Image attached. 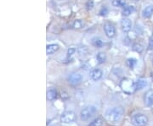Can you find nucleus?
I'll return each instance as SVG.
<instances>
[{
  "label": "nucleus",
  "mask_w": 153,
  "mask_h": 126,
  "mask_svg": "<svg viewBox=\"0 0 153 126\" xmlns=\"http://www.w3.org/2000/svg\"><path fill=\"white\" fill-rule=\"evenodd\" d=\"M153 15V6H147L142 11V15L145 18H150Z\"/></svg>",
  "instance_id": "f8f14e48"
},
{
  "label": "nucleus",
  "mask_w": 153,
  "mask_h": 126,
  "mask_svg": "<svg viewBox=\"0 0 153 126\" xmlns=\"http://www.w3.org/2000/svg\"><path fill=\"white\" fill-rule=\"evenodd\" d=\"M95 113L96 108L94 106H88L86 108H83L81 111V113H80L81 119L83 121H86V120L89 119L90 118H92Z\"/></svg>",
  "instance_id": "20e7f679"
},
{
  "label": "nucleus",
  "mask_w": 153,
  "mask_h": 126,
  "mask_svg": "<svg viewBox=\"0 0 153 126\" xmlns=\"http://www.w3.org/2000/svg\"><path fill=\"white\" fill-rule=\"evenodd\" d=\"M104 30L106 32V35L109 38H112L116 34V30H115L114 25L111 23H106L104 25Z\"/></svg>",
  "instance_id": "0eeeda50"
},
{
  "label": "nucleus",
  "mask_w": 153,
  "mask_h": 126,
  "mask_svg": "<svg viewBox=\"0 0 153 126\" xmlns=\"http://www.w3.org/2000/svg\"><path fill=\"white\" fill-rule=\"evenodd\" d=\"M107 13H108V9H107V8H106V7H104V8H102L100 10V15H101V16H105V15H107Z\"/></svg>",
  "instance_id": "b1692460"
},
{
  "label": "nucleus",
  "mask_w": 153,
  "mask_h": 126,
  "mask_svg": "<svg viewBox=\"0 0 153 126\" xmlns=\"http://www.w3.org/2000/svg\"><path fill=\"white\" fill-rule=\"evenodd\" d=\"M134 1H139V0H134Z\"/></svg>",
  "instance_id": "c85d7f7f"
},
{
  "label": "nucleus",
  "mask_w": 153,
  "mask_h": 126,
  "mask_svg": "<svg viewBox=\"0 0 153 126\" xmlns=\"http://www.w3.org/2000/svg\"><path fill=\"white\" fill-rule=\"evenodd\" d=\"M58 50H59V46L57 44H50L46 47V54L48 55L55 54Z\"/></svg>",
  "instance_id": "ddd939ff"
},
{
  "label": "nucleus",
  "mask_w": 153,
  "mask_h": 126,
  "mask_svg": "<svg viewBox=\"0 0 153 126\" xmlns=\"http://www.w3.org/2000/svg\"><path fill=\"white\" fill-rule=\"evenodd\" d=\"M131 122L134 126H146L148 124V118L141 113H137L133 115Z\"/></svg>",
  "instance_id": "7ed1b4c3"
},
{
  "label": "nucleus",
  "mask_w": 153,
  "mask_h": 126,
  "mask_svg": "<svg viewBox=\"0 0 153 126\" xmlns=\"http://www.w3.org/2000/svg\"><path fill=\"white\" fill-rule=\"evenodd\" d=\"M68 82L70 85L73 86H76L78 85H80L83 81V77L80 74H77V73H72L69 76H68V79H67Z\"/></svg>",
  "instance_id": "39448f33"
},
{
  "label": "nucleus",
  "mask_w": 153,
  "mask_h": 126,
  "mask_svg": "<svg viewBox=\"0 0 153 126\" xmlns=\"http://www.w3.org/2000/svg\"><path fill=\"white\" fill-rule=\"evenodd\" d=\"M102 74H103V73L100 69H95L90 72V77L93 80L97 81L102 77Z\"/></svg>",
  "instance_id": "9b49d317"
},
{
  "label": "nucleus",
  "mask_w": 153,
  "mask_h": 126,
  "mask_svg": "<svg viewBox=\"0 0 153 126\" xmlns=\"http://www.w3.org/2000/svg\"><path fill=\"white\" fill-rule=\"evenodd\" d=\"M123 112V108L120 107L110 109L106 113V119L110 123H117L121 119Z\"/></svg>",
  "instance_id": "f257e3e1"
},
{
  "label": "nucleus",
  "mask_w": 153,
  "mask_h": 126,
  "mask_svg": "<svg viewBox=\"0 0 153 126\" xmlns=\"http://www.w3.org/2000/svg\"><path fill=\"white\" fill-rule=\"evenodd\" d=\"M134 11V7L133 5L126 6V7L123 9V16H129V15H130Z\"/></svg>",
  "instance_id": "2eb2a0df"
},
{
  "label": "nucleus",
  "mask_w": 153,
  "mask_h": 126,
  "mask_svg": "<svg viewBox=\"0 0 153 126\" xmlns=\"http://www.w3.org/2000/svg\"><path fill=\"white\" fill-rule=\"evenodd\" d=\"M103 122H104L103 119L101 117H98L97 119H95L94 121H92L89 125L87 126H102Z\"/></svg>",
  "instance_id": "a211bd4d"
},
{
  "label": "nucleus",
  "mask_w": 153,
  "mask_h": 126,
  "mask_svg": "<svg viewBox=\"0 0 153 126\" xmlns=\"http://www.w3.org/2000/svg\"><path fill=\"white\" fill-rule=\"evenodd\" d=\"M133 50L134 52L138 53V54H141L143 52V50H144V47H143L142 44L137 42V43H134L133 45Z\"/></svg>",
  "instance_id": "6ab92c4d"
},
{
  "label": "nucleus",
  "mask_w": 153,
  "mask_h": 126,
  "mask_svg": "<svg viewBox=\"0 0 153 126\" xmlns=\"http://www.w3.org/2000/svg\"><path fill=\"white\" fill-rule=\"evenodd\" d=\"M120 86L122 88V90H123L125 93L127 94H131L134 91H135V85L133 80H129V79H123L120 82Z\"/></svg>",
  "instance_id": "f03ea898"
},
{
  "label": "nucleus",
  "mask_w": 153,
  "mask_h": 126,
  "mask_svg": "<svg viewBox=\"0 0 153 126\" xmlns=\"http://www.w3.org/2000/svg\"><path fill=\"white\" fill-rule=\"evenodd\" d=\"M57 97V90L54 88L47 91V99L49 101H53Z\"/></svg>",
  "instance_id": "4468645a"
},
{
  "label": "nucleus",
  "mask_w": 153,
  "mask_h": 126,
  "mask_svg": "<svg viewBox=\"0 0 153 126\" xmlns=\"http://www.w3.org/2000/svg\"><path fill=\"white\" fill-rule=\"evenodd\" d=\"M76 119V115L72 111H66L62 113L60 117V120L64 124H70L73 122Z\"/></svg>",
  "instance_id": "423d86ee"
},
{
  "label": "nucleus",
  "mask_w": 153,
  "mask_h": 126,
  "mask_svg": "<svg viewBox=\"0 0 153 126\" xmlns=\"http://www.w3.org/2000/svg\"><path fill=\"white\" fill-rule=\"evenodd\" d=\"M136 64H137V60H136L135 58H129V59L127 60V65H128L129 68H130V69H133L134 66H135Z\"/></svg>",
  "instance_id": "412c9836"
},
{
  "label": "nucleus",
  "mask_w": 153,
  "mask_h": 126,
  "mask_svg": "<svg viewBox=\"0 0 153 126\" xmlns=\"http://www.w3.org/2000/svg\"><path fill=\"white\" fill-rule=\"evenodd\" d=\"M152 64H153V57H152Z\"/></svg>",
  "instance_id": "cd10ccee"
},
{
  "label": "nucleus",
  "mask_w": 153,
  "mask_h": 126,
  "mask_svg": "<svg viewBox=\"0 0 153 126\" xmlns=\"http://www.w3.org/2000/svg\"><path fill=\"white\" fill-rule=\"evenodd\" d=\"M91 42H92L93 46H95V48H101V47L104 45L103 41H102L100 38H99V37H94V38L92 39Z\"/></svg>",
  "instance_id": "dca6fc26"
},
{
  "label": "nucleus",
  "mask_w": 153,
  "mask_h": 126,
  "mask_svg": "<svg viewBox=\"0 0 153 126\" xmlns=\"http://www.w3.org/2000/svg\"><path fill=\"white\" fill-rule=\"evenodd\" d=\"M112 5L115 7H125L126 1L125 0H113Z\"/></svg>",
  "instance_id": "aec40b11"
},
{
  "label": "nucleus",
  "mask_w": 153,
  "mask_h": 126,
  "mask_svg": "<svg viewBox=\"0 0 153 126\" xmlns=\"http://www.w3.org/2000/svg\"><path fill=\"white\" fill-rule=\"evenodd\" d=\"M94 8V0H88L86 3V9L88 10H90Z\"/></svg>",
  "instance_id": "5701e85b"
},
{
  "label": "nucleus",
  "mask_w": 153,
  "mask_h": 126,
  "mask_svg": "<svg viewBox=\"0 0 153 126\" xmlns=\"http://www.w3.org/2000/svg\"><path fill=\"white\" fill-rule=\"evenodd\" d=\"M151 78H152V80L153 81V72L151 73Z\"/></svg>",
  "instance_id": "bb28decb"
},
{
  "label": "nucleus",
  "mask_w": 153,
  "mask_h": 126,
  "mask_svg": "<svg viewBox=\"0 0 153 126\" xmlns=\"http://www.w3.org/2000/svg\"><path fill=\"white\" fill-rule=\"evenodd\" d=\"M135 85V90H142L147 86V80L146 79H139L137 81L134 82Z\"/></svg>",
  "instance_id": "9d476101"
},
{
  "label": "nucleus",
  "mask_w": 153,
  "mask_h": 126,
  "mask_svg": "<svg viewBox=\"0 0 153 126\" xmlns=\"http://www.w3.org/2000/svg\"><path fill=\"white\" fill-rule=\"evenodd\" d=\"M76 51V49L75 48H73V47H72V48H68V50H67V55L70 57V56H72V54H75V52Z\"/></svg>",
  "instance_id": "393cba45"
},
{
  "label": "nucleus",
  "mask_w": 153,
  "mask_h": 126,
  "mask_svg": "<svg viewBox=\"0 0 153 126\" xmlns=\"http://www.w3.org/2000/svg\"><path fill=\"white\" fill-rule=\"evenodd\" d=\"M83 23L80 19H76L75 22L73 23V27L75 29H81V28H83Z\"/></svg>",
  "instance_id": "4be33fe9"
},
{
  "label": "nucleus",
  "mask_w": 153,
  "mask_h": 126,
  "mask_svg": "<svg viewBox=\"0 0 153 126\" xmlns=\"http://www.w3.org/2000/svg\"><path fill=\"white\" fill-rule=\"evenodd\" d=\"M60 1H61V0H60Z\"/></svg>",
  "instance_id": "c756f323"
},
{
  "label": "nucleus",
  "mask_w": 153,
  "mask_h": 126,
  "mask_svg": "<svg viewBox=\"0 0 153 126\" xmlns=\"http://www.w3.org/2000/svg\"><path fill=\"white\" fill-rule=\"evenodd\" d=\"M121 25H122V30L124 32H129L132 28V22L129 19H123L121 21Z\"/></svg>",
  "instance_id": "6e6552de"
},
{
  "label": "nucleus",
  "mask_w": 153,
  "mask_h": 126,
  "mask_svg": "<svg viewBox=\"0 0 153 126\" xmlns=\"http://www.w3.org/2000/svg\"><path fill=\"white\" fill-rule=\"evenodd\" d=\"M145 103L147 107L153 106V90H148L145 95Z\"/></svg>",
  "instance_id": "1a4fd4ad"
},
{
  "label": "nucleus",
  "mask_w": 153,
  "mask_h": 126,
  "mask_svg": "<svg viewBox=\"0 0 153 126\" xmlns=\"http://www.w3.org/2000/svg\"><path fill=\"white\" fill-rule=\"evenodd\" d=\"M148 49L153 51V38H152L149 42V44H148Z\"/></svg>",
  "instance_id": "a878e982"
},
{
  "label": "nucleus",
  "mask_w": 153,
  "mask_h": 126,
  "mask_svg": "<svg viewBox=\"0 0 153 126\" xmlns=\"http://www.w3.org/2000/svg\"><path fill=\"white\" fill-rule=\"evenodd\" d=\"M96 59L99 64H103L106 60V55L104 53H98L96 55Z\"/></svg>",
  "instance_id": "f3484780"
}]
</instances>
